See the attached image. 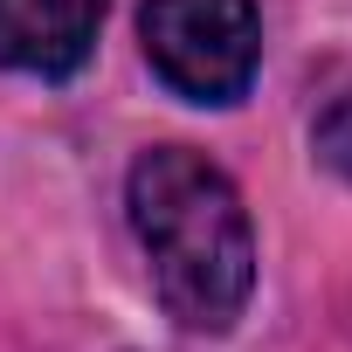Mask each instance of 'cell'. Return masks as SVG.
<instances>
[{"mask_svg": "<svg viewBox=\"0 0 352 352\" xmlns=\"http://www.w3.org/2000/svg\"><path fill=\"white\" fill-rule=\"evenodd\" d=\"M138 35L159 83L187 104H235L263 63L256 0H145Z\"/></svg>", "mask_w": 352, "mask_h": 352, "instance_id": "2", "label": "cell"}, {"mask_svg": "<svg viewBox=\"0 0 352 352\" xmlns=\"http://www.w3.org/2000/svg\"><path fill=\"white\" fill-rule=\"evenodd\" d=\"M311 145H318V159H324L331 173H345V180H352V90L324 104V118H318Z\"/></svg>", "mask_w": 352, "mask_h": 352, "instance_id": "4", "label": "cell"}, {"mask_svg": "<svg viewBox=\"0 0 352 352\" xmlns=\"http://www.w3.org/2000/svg\"><path fill=\"white\" fill-rule=\"evenodd\" d=\"M104 0H0V69L69 76L90 63Z\"/></svg>", "mask_w": 352, "mask_h": 352, "instance_id": "3", "label": "cell"}, {"mask_svg": "<svg viewBox=\"0 0 352 352\" xmlns=\"http://www.w3.org/2000/svg\"><path fill=\"white\" fill-rule=\"evenodd\" d=\"M124 208L152 256L159 304L187 331H228L256 290V235L235 180L187 145H152L124 180Z\"/></svg>", "mask_w": 352, "mask_h": 352, "instance_id": "1", "label": "cell"}]
</instances>
